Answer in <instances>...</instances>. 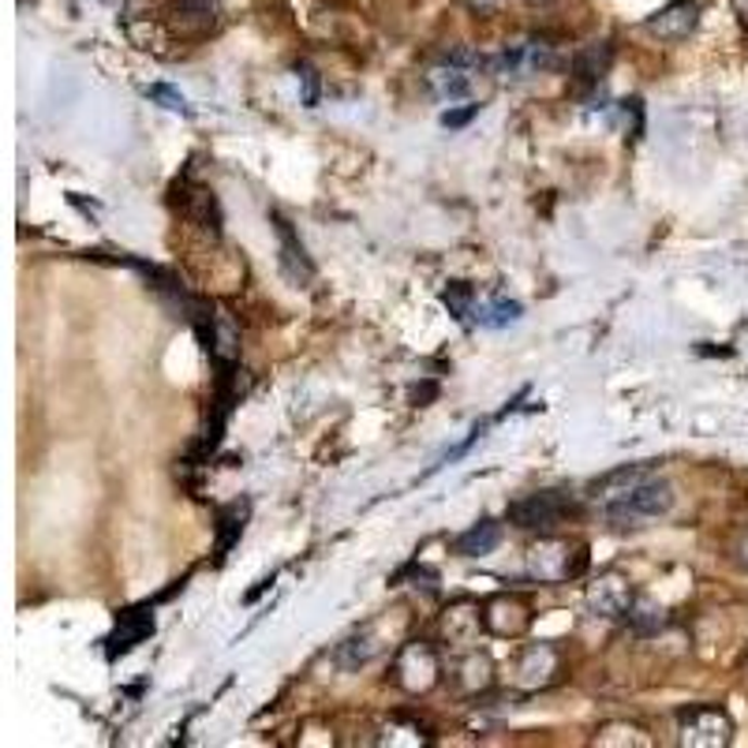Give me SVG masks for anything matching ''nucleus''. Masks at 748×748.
I'll use <instances>...</instances> for the list:
<instances>
[{"label": "nucleus", "instance_id": "4", "mask_svg": "<svg viewBox=\"0 0 748 748\" xmlns=\"http://www.w3.org/2000/svg\"><path fill=\"white\" fill-rule=\"evenodd\" d=\"M681 719V734H685L688 745H726L730 734H734V726H730V719L722 714L719 708H688L677 714Z\"/></svg>", "mask_w": 748, "mask_h": 748}, {"label": "nucleus", "instance_id": "11", "mask_svg": "<svg viewBox=\"0 0 748 748\" xmlns=\"http://www.w3.org/2000/svg\"><path fill=\"white\" fill-rule=\"evenodd\" d=\"M217 12H221V0H176V15H180L191 30L214 27Z\"/></svg>", "mask_w": 748, "mask_h": 748}, {"label": "nucleus", "instance_id": "3", "mask_svg": "<svg viewBox=\"0 0 748 748\" xmlns=\"http://www.w3.org/2000/svg\"><path fill=\"white\" fill-rule=\"evenodd\" d=\"M576 506L566 491H540V494H528V498L512 502L509 506V520L524 532H550L558 528L566 517H573Z\"/></svg>", "mask_w": 748, "mask_h": 748}, {"label": "nucleus", "instance_id": "5", "mask_svg": "<svg viewBox=\"0 0 748 748\" xmlns=\"http://www.w3.org/2000/svg\"><path fill=\"white\" fill-rule=\"evenodd\" d=\"M696 20H700V4H696V0H674V4H667L662 12H655L651 20H647V30L667 41H681L693 35Z\"/></svg>", "mask_w": 748, "mask_h": 748}, {"label": "nucleus", "instance_id": "9", "mask_svg": "<svg viewBox=\"0 0 748 748\" xmlns=\"http://www.w3.org/2000/svg\"><path fill=\"white\" fill-rule=\"evenodd\" d=\"M498 543H502V528L494 524V520H479L476 528H468V532L453 543V550H457L460 558H486Z\"/></svg>", "mask_w": 748, "mask_h": 748}, {"label": "nucleus", "instance_id": "8", "mask_svg": "<svg viewBox=\"0 0 748 748\" xmlns=\"http://www.w3.org/2000/svg\"><path fill=\"white\" fill-rule=\"evenodd\" d=\"M587 603H592V610L599 613V618H621V613L633 610V592H629V584L618 573H607L595 580Z\"/></svg>", "mask_w": 748, "mask_h": 748}, {"label": "nucleus", "instance_id": "12", "mask_svg": "<svg viewBox=\"0 0 748 748\" xmlns=\"http://www.w3.org/2000/svg\"><path fill=\"white\" fill-rule=\"evenodd\" d=\"M476 633H479V610L457 607L449 618H445V636H449V644L465 647V644L476 641Z\"/></svg>", "mask_w": 748, "mask_h": 748}, {"label": "nucleus", "instance_id": "7", "mask_svg": "<svg viewBox=\"0 0 748 748\" xmlns=\"http://www.w3.org/2000/svg\"><path fill=\"white\" fill-rule=\"evenodd\" d=\"M274 221H277V240H281V270H284V277H289L292 284H300V289H304L310 277H315V266H310L304 243L296 240L292 225L284 221V217H277V214H274Z\"/></svg>", "mask_w": 748, "mask_h": 748}, {"label": "nucleus", "instance_id": "16", "mask_svg": "<svg viewBox=\"0 0 748 748\" xmlns=\"http://www.w3.org/2000/svg\"><path fill=\"white\" fill-rule=\"evenodd\" d=\"M476 113H479V105H468V109H453V113H445V116H442V124H445V128H465V124L472 121Z\"/></svg>", "mask_w": 748, "mask_h": 748}, {"label": "nucleus", "instance_id": "2", "mask_svg": "<svg viewBox=\"0 0 748 748\" xmlns=\"http://www.w3.org/2000/svg\"><path fill=\"white\" fill-rule=\"evenodd\" d=\"M486 68L483 56L465 53V49H453L445 53L431 72H427V87L434 90V98L442 102H460V98H472L476 94V83L479 72Z\"/></svg>", "mask_w": 748, "mask_h": 748}, {"label": "nucleus", "instance_id": "6", "mask_svg": "<svg viewBox=\"0 0 748 748\" xmlns=\"http://www.w3.org/2000/svg\"><path fill=\"white\" fill-rule=\"evenodd\" d=\"M150 633H154V610H150V607L124 610L121 618H116V633L109 636V659L131 651V647L147 641Z\"/></svg>", "mask_w": 748, "mask_h": 748}, {"label": "nucleus", "instance_id": "14", "mask_svg": "<svg viewBox=\"0 0 748 748\" xmlns=\"http://www.w3.org/2000/svg\"><path fill=\"white\" fill-rule=\"evenodd\" d=\"M442 300H445V307L453 310V318H460L465 322L468 315H472V300H476V292L468 289V284H449V289L442 292Z\"/></svg>", "mask_w": 748, "mask_h": 748}, {"label": "nucleus", "instance_id": "17", "mask_svg": "<svg viewBox=\"0 0 748 748\" xmlns=\"http://www.w3.org/2000/svg\"><path fill=\"white\" fill-rule=\"evenodd\" d=\"M737 8H741V12L748 15V0H737Z\"/></svg>", "mask_w": 748, "mask_h": 748}, {"label": "nucleus", "instance_id": "10", "mask_svg": "<svg viewBox=\"0 0 748 748\" xmlns=\"http://www.w3.org/2000/svg\"><path fill=\"white\" fill-rule=\"evenodd\" d=\"M520 315H524V307L512 304V300H494V304L472 307L476 326H483V330H502V326H509V322H520Z\"/></svg>", "mask_w": 748, "mask_h": 748}, {"label": "nucleus", "instance_id": "13", "mask_svg": "<svg viewBox=\"0 0 748 748\" xmlns=\"http://www.w3.org/2000/svg\"><path fill=\"white\" fill-rule=\"evenodd\" d=\"M243 517H248V506H229L221 512V535H217V558L229 554V546L243 535Z\"/></svg>", "mask_w": 748, "mask_h": 748}, {"label": "nucleus", "instance_id": "1", "mask_svg": "<svg viewBox=\"0 0 748 748\" xmlns=\"http://www.w3.org/2000/svg\"><path fill=\"white\" fill-rule=\"evenodd\" d=\"M674 509V486L662 476H644L641 483H633L625 494L610 498L603 512H607L610 528H644V520H659Z\"/></svg>", "mask_w": 748, "mask_h": 748}, {"label": "nucleus", "instance_id": "15", "mask_svg": "<svg viewBox=\"0 0 748 748\" xmlns=\"http://www.w3.org/2000/svg\"><path fill=\"white\" fill-rule=\"evenodd\" d=\"M147 94L154 98V102H162L165 109H173V113H183V116H191V105H188V98H183L180 90L165 87V83H157V87H150Z\"/></svg>", "mask_w": 748, "mask_h": 748}]
</instances>
